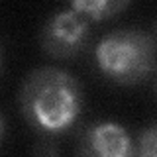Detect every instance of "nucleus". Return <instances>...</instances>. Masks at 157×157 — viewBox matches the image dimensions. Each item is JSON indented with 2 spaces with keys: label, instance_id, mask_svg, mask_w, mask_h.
Masks as SVG:
<instances>
[{
  "label": "nucleus",
  "instance_id": "nucleus-1",
  "mask_svg": "<svg viewBox=\"0 0 157 157\" xmlns=\"http://www.w3.org/2000/svg\"><path fill=\"white\" fill-rule=\"evenodd\" d=\"M20 110L39 134H65L77 124L82 112L81 82L65 69L39 67L22 82Z\"/></svg>",
  "mask_w": 157,
  "mask_h": 157
},
{
  "label": "nucleus",
  "instance_id": "nucleus-2",
  "mask_svg": "<svg viewBox=\"0 0 157 157\" xmlns=\"http://www.w3.org/2000/svg\"><path fill=\"white\" fill-rule=\"evenodd\" d=\"M94 57L106 78L118 85H137L155 69V43L140 28L114 29L98 41Z\"/></svg>",
  "mask_w": 157,
  "mask_h": 157
},
{
  "label": "nucleus",
  "instance_id": "nucleus-3",
  "mask_svg": "<svg viewBox=\"0 0 157 157\" xmlns=\"http://www.w3.org/2000/svg\"><path fill=\"white\" fill-rule=\"evenodd\" d=\"M88 33V20L69 8L47 18L39 33V41L43 51L53 59H73L86 47Z\"/></svg>",
  "mask_w": 157,
  "mask_h": 157
},
{
  "label": "nucleus",
  "instance_id": "nucleus-4",
  "mask_svg": "<svg viewBox=\"0 0 157 157\" xmlns=\"http://www.w3.org/2000/svg\"><path fill=\"white\" fill-rule=\"evenodd\" d=\"M136 144L118 122L88 124L78 136L77 157H134Z\"/></svg>",
  "mask_w": 157,
  "mask_h": 157
},
{
  "label": "nucleus",
  "instance_id": "nucleus-5",
  "mask_svg": "<svg viewBox=\"0 0 157 157\" xmlns=\"http://www.w3.org/2000/svg\"><path fill=\"white\" fill-rule=\"evenodd\" d=\"M128 6H130L128 0H77L71 4L75 12L82 14L85 18L94 20V22L114 18L118 12L126 10Z\"/></svg>",
  "mask_w": 157,
  "mask_h": 157
},
{
  "label": "nucleus",
  "instance_id": "nucleus-6",
  "mask_svg": "<svg viewBox=\"0 0 157 157\" xmlns=\"http://www.w3.org/2000/svg\"><path fill=\"white\" fill-rule=\"evenodd\" d=\"M134 157H157V124L147 126L140 134Z\"/></svg>",
  "mask_w": 157,
  "mask_h": 157
},
{
  "label": "nucleus",
  "instance_id": "nucleus-7",
  "mask_svg": "<svg viewBox=\"0 0 157 157\" xmlns=\"http://www.w3.org/2000/svg\"><path fill=\"white\" fill-rule=\"evenodd\" d=\"M36 157H57V145L49 140L41 141L36 147Z\"/></svg>",
  "mask_w": 157,
  "mask_h": 157
},
{
  "label": "nucleus",
  "instance_id": "nucleus-8",
  "mask_svg": "<svg viewBox=\"0 0 157 157\" xmlns=\"http://www.w3.org/2000/svg\"><path fill=\"white\" fill-rule=\"evenodd\" d=\"M4 118H2V114H0V141H2V137H4Z\"/></svg>",
  "mask_w": 157,
  "mask_h": 157
},
{
  "label": "nucleus",
  "instance_id": "nucleus-9",
  "mask_svg": "<svg viewBox=\"0 0 157 157\" xmlns=\"http://www.w3.org/2000/svg\"><path fill=\"white\" fill-rule=\"evenodd\" d=\"M0 67H2V51H0Z\"/></svg>",
  "mask_w": 157,
  "mask_h": 157
}]
</instances>
